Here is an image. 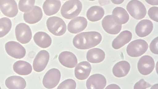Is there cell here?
Wrapping results in <instances>:
<instances>
[{"instance_id":"cell-1","label":"cell","mask_w":158,"mask_h":89,"mask_svg":"<svg viewBox=\"0 0 158 89\" xmlns=\"http://www.w3.org/2000/svg\"><path fill=\"white\" fill-rule=\"evenodd\" d=\"M102 40L101 35L95 31L84 32L77 34L74 37L73 45L80 49H86L98 44Z\"/></svg>"},{"instance_id":"cell-38","label":"cell","mask_w":158,"mask_h":89,"mask_svg":"<svg viewBox=\"0 0 158 89\" xmlns=\"http://www.w3.org/2000/svg\"><path fill=\"white\" fill-rule=\"evenodd\" d=\"M88 0L91 1H94L95 0Z\"/></svg>"},{"instance_id":"cell-32","label":"cell","mask_w":158,"mask_h":89,"mask_svg":"<svg viewBox=\"0 0 158 89\" xmlns=\"http://www.w3.org/2000/svg\"><path fill=\"white\" fill-rule=\"evenodd\" d=\"M151 86L149 83L145 82L143 79H141L135 84L134 89H145Z\"/></svg>"},{"instance_id":"cell-11","label":"cell","mask_w":158,"mask_h":89,"mask_svg":"<svg viewBox=\"0 0 158 89\" xmlns=\"http://www.w3.org/2000/svg\"><path fill=\"white\" fill-rule=\"evenodd\" d=\"M102 24L104 30L111 34H118L122 28V25L116 23L111 15L105 16L102 20Z\"/></svg>"},{"instance_id":"cell-8","label":"cell","mask_w":158,"mask_h":89,"mask_svg":"<svg viewBox=\"0 0 158 89\" xmlns=\"http://www.w3.org/2000/svg\"><path fill=\"white\" fill-rule=\"evenodd\" d=\"M7 53L10 56L16 59H21L25 55V48L19 43L15 41H10L5 44Z\"/></svg>"},{"instance_id":"cell-34","label":"cell","mask_w":158,"mask_h":89,"mask_svg":"<svg viewBox=\"0 0 158 89\" xmlns=\"http://www.w3.org/2000/svg\"><path fill=\"white\" fill-rule=\"evenodd\" d=\"M149 4L152 5H158V0H145Z\"/></svg>"},{"instance_id":"cell-30","label":"cell","mask_w":158,"mask_h":89,"mask_svg":"<svg viewBox=\"0 0 158 89\" xmlns=\"http://www.w3.org/2000/svg\"><path fill=\"white\" fill-rule=\"evenodd\" d=\"M76 87L75 81L72 79H67L61 83L57 89H75Z\"/></svg>"},{"instance_id":"cell-15","label":"cell","mask_w":158,"mask_h":89,"mask_svg":"<svg viewBox=\"0 0 158 89\" xmlns=\"http://www.w3.org/2000/svg\"><path fill=\"white\" fill-rule=\"evenodd\" d=\"M23 19L27 23L33 24L39 21L43 16V12L40 7L34 6L30 11L25 12L23 14Z\"/></svg>"},{"instance_id":"cell-5","label":"cell","mask_w":158,"mask_h":89,"mask_svg":"<svg viewBox=\"0 0 158 89\" xmlns=\"http://www.w3.org/2000/svg\"><path fill=\"white\" fill-rule=\"evenodd\" d=\"M126 8L130 14L136 19H143L146 14L145 6L138 0L130 1L127 4Z\"/></svg>"},{"instance_id":"cell-28","label":"cell","mask_w":158,"mask_h":89,"mask_svg":"<svg viewBox=\"0 0 158 89\" xmlns=\"http://www.w3.org/2000/svg\"><path fill=\"white\" fill-rule=\"evenodd\" d=\"M12 27L10 20L7 17L0 19V38L6 35L10 31Z\"/></svg>"},{"instance_id":"cell-35","label":"cell","mask_w":158,"mask_h":89,"mask_svg":"<svg viewBox=\"0 0 158 89\" xmlns=\"http://www.w3.org/2000/svg\"><path fill=\"white\" fill-rule=\"evenodd\" d=\"M105 89H120V88L118 85L112 84L107 86Z\"/></svg>"},{"instance_id":"cell-36","label":"cell","mask_w":158,"mask_h":89,"mask_svg":"<svg viewBox=\"0 0 158 89\" xmlns=\"http://www.w3.org/2000/svg\"><path fill=\"white\" fill-rule=\"evenodd\" d=\"M100 4L102 6L107 4L110 2L109 0H99Z\"/></svg>"},{"instance_id":"cell-26","label":"cell","mask_w":158,"mask_h":89,"mask_svg":"<svg viewBox=\"0 0 158 89\" xmlns=\"http://www.w3.org/2000/svg\"><path fill=\"white\" fill-rule=\"evenodd\" d=\"M14 71L17 74L26 75L30 74L32 70V67L28 62L22 60L15 62L13 65Z\"/></svg>"},{"instance_id":"cell-39","label":"cell","mask_w":158,"mask_h":89,"mask_svg":"<svg viewBox=\"0 0 158 89\" xmlns=\"http://www.w3.org/2000/svg\"><path fill=\"white\" fill-rule=\"evenodd\" d=\"M0 89H1V87H0Z\"/></svg>"},{"instance_id":"cell-4","label":"cell","mask_w":158,"mask_h":89,"mask_svg":"<svg viewBox=\"0 0 158 89\" xmlns=\"http://www.w3.org/2000/svg\"><path fill=\"white\" fill-rule=\"evenodd\" d=\"M148 45L143 40L137 39L131 42L127 45V52L132 57H137L143 54L147 50Z\"/></svg>"},{"instance_id":"cell-41","label":"cell","mask_w":158,"mask_h":89,"mask_svg":"<svg viewBox=\"0 0 158 89\" xmlns=\"http://www.w3.org/2000/svg\"></svg>"},{"instance_id":"cell-10","label":"cell","mask_w":158,"mask_h":89,"mask_svg":"<svg viewBox=\"0 0 158 89\" xmlns=\"http://www.w3.org/2000/svg\"><path fill=\"white\" fill-rule=\"evenodd\" d=\"M49 59V53L45 50L39 51L35 56L33 64L34 70L37 72L43 71L46 66Z\"/></svg>"},{"instance_id":"cell-40","label":"cell","mask_w":158,"mask_h":89,"mask_svg":"<svg viewBox=\"0 0 158 89\" xmlns=\"http://www.w3.org/2000/svg\"></svg>"},{"instance_id":"cell-3","label":"cell","mask_w":158,"mask_h":89,"mask_svg":"<svg viewBox=\"0 0 158 89\" xmlns=\"http://www.w3.org/2000/svg\"><path fill=\"white\" fill-rule=\"evenodd\" d=\"M46 25L49 31L53 35L60 36L66 31V25L61 18L53 16L49 17L47 20Z\"/></svg>"},{"instance_id":"cell-6","label":"cell","mask_w":158,"mask_h":89,"mask_svg":"<svg viewBox=\"0 0 158 89\" xmlns=\"http://www.w3.org/2000/svg\"><path fill=\"white\" fill-rule=\"evenodd\" d=\"M60 77V72L59 70L55 68L51 69L44 75L43 80V85L47 88H54L59 83Z\"/></svg>"},{"instance_id":"cell-17","label":"cell","mask_w":158,"mask_h":89,"mask_svg":"<svg viewBox=\"0 0 158 89\" xmlns=\"http://www.w3.org/2000/svg\"><path fill=\"white\" fill-rule=\"evenodd\" d=\"M91 69L90 64L87 61L79 63L75 69V75L77 78L83 80L89 76Z\"/></svg>"},{"instance_id":"cell-37","label":"cell","mask_w":158,"mask_h":89,"mask_svg":"<svg viewBox=\"0 0 158 89\" xmlns=\"http://www.w3.org/2000/svg\"><path fill=\"white\" fill-rule=\"evenodd\" d=\"M112 2L116 4H119L122 3L124 0H111Z\"/></svg>"},{"instance_id":"cell-2","label":"cell","mask_w":158,"mask_h":89,"mask_svg":"<svg viewBox=\"0 0 158 89\" xmlns=\"http://www.w3.org/2000/svg\"><path fill=\"white\" fill-rule=\"evenodd\" d=\"M82 4L79 0H69L62 6L61 14L64 18L71 19L78 16L82 9Z\"/></svg>"},{"instance_id":"cell-23","label":"cell","mask_w":158,"mask_h":89,"mask_svg":"<svg viewBox=\"0 0 158 89\" xmlns=\"http://www.w3.org/2000/svg\"><path fill=\"white\" fill-rule=\"evenodd\" d=\"M130 69V65L126 61H122L116 63L114 66L112 72L116 77L121 78L126 76Z\"/></svg>"},{"instance_id":"cell-22","label":"cell","mask_w":158,"mask_h":89,"mask_svg":"<svg viewBox=\"0 0 158 89\" xmlns=\"http://www.w3.org/2000/svg\"><path fill=\"white\" fill-rule=\"evenodd\" d=\"M105 57V52L98 48L89 50L86 54L87 60L92 63H98L102 61Z\"/></svg>"},{"instance_id":"cell-21","label":"cell","mask_w":158,"mask_h":89,"mask_svg":"<svg viewBox=\"0 0 158 89\" xmlns=\"http://www.w3.org/2000/svg\"><path fill=\"white\" fill-rule=\"evenodd\" d=\"M61 6L59 0H46L43 5V8L45 14L51 16L57 13Z\"/></svg>"},{"instance_id":"cell-12","label":"cell","mask_w":158,"mask_h":89,"mask_svg":"<svg viewBox=\"0 0 158 89\" xmlns=\"http://www.w3.org/2000/svg\"><path fill=\"white\" fill-rule=\"evenodd\" d=\"M0 9L5 15L10 18L15 16L18 12L15 0H0Z\"/></svg>"},{"instance_id":"cell-13","label":"cell","mask_w":158,"mask_h":89,"mask_svg":"<svg viewBox=\"0 0 158 89\" xmlns=\"http://www.w3.org/2000/svg\"><path fill=\"white\" fill-rule=\"evenodd\" d=\"M106 80L105 77L101 74H96L91 75L86 82L88 89H103L105 87Z\"/></svg>"},{"instance_id":"cell-18","label":"cell","mask_w":158,"mask_h":89,"mask_svg":"<svg viewBox=\"0 0 158 89\" xmlns=\"http://www.w3.org/2000/svg\"><path fill=\"white\" fill-rule=\"evenodd\" d=\"M153 29V24L150 20L144 19L141 20L136 25L135 32L140 37H144L149 34Z\"/></svg>"},{"instance_id":"cell-31","label":"cell","mask_w":158,"mask_h":89,"mask_svg":"<svg viewBox=\"0 0 158 89\" xmlns=\"http://www.w3.org/2000/svg\"><path fill=\"white\" fill-rule=\"evenodd\" d=\"M148 14L150 18L153 20L158 22V7L153 6L148 10Z\"/></svg>"},{"instance_id":"cell-7","label":"cell","mask_w":158,"mask_h":89,"mask_svg":"<svg viewBox=\"0 0 158 89\" xmlns=\"http://www.w3.org/2000/svg\"><path fill=\"white\" fill-rule=\"evenodd\" d=\"M15 34L17 40L23 44L28 43L32 38L31 29L24 23H19L16 26Z\"/></svg>"},{"instance_id":"cell-20","label":"cell","mask_w":158,"mask_h":89,"mask_svg":"<svg viewBox=\"0 0 158 89\" xmlns=\"http://www.w3.org/2000/svg\"><path fill=\"white\" fill-rule=\"evenodd\" d=\"M5 84L9 89H23L26 85L25 80L23 78L18 76H12L8 78Z\"/></svg>"},{"instance_id":"cell-27","label":"cell","mask_w":158,"mask_h":89,"mask_svg":"<svg viewBox=\"0 0 158 89\" xmlns=\"http://www.w3.org/2000/svg\"><path fill=\"white\" fill-rule=\"evenodd\" d=\"M104 15L103 8L99 6L90 7L87 11L86 16L88 19L92 22L98 21L102 18Z\"/></svg>"},{"instance_id":"cell-25","label":"cell","mask_w":158,"mask_h":89,"mask_svg":"<svg viewBox=\"0 0 158 89\" xmlns=\"http://www.w3.org/2000/svg\"><path fill=\"white\" fill-rule=\"evenodd\" d=\"M112 16L114 21L120 24L126 23L129 18V15L126 10L121 7H117L114 9Z\"/></svg>"},{"instance_id":"cell-33","label":"cell","mask_w":158,"mask_h":89,"mask_svg":"<svg viewBox=\"0 0 158 89\" xmlns=\"http://www.w3.org/2000/svg\"><path fill=\"white\" fill-rule=\"evenodd\" d=\"M158 37L155 38L151 42L149 46L151 51L153 53L158 54Z\"/></svg>"},{"instance_id":"cell-19","label":"cell","mask_w":158,"mask_h":89,"mask_svg":"<svg viewBox=\"0 0 158 89\" xmlns=\"http://www.w3.org/2000/svg\"><path fill=\"white\" fill-rule=\"evenodd\" d=\"M132 37V34L130 31H123L113 40L112 47L115 49H119L129 42Z\"/></svg>"},{"instance_id":"cell-16","label":"cell","mask_w":158,"mask_h":89,"mask_svg":"<svg viewBox=\"0 0 158 89\" xmlns=\"http://www.w3.org/2000/svg\"><path fill=\"white\" fill-rule=\"evenodd\" d=\"M60 63L64 66L69 68L74 67L77 63L76 56L71 52L64 51L60 53L58 57Z\"/></svg>"},{"instance_id":"cell-29","label":"cell","mask_w":158,"mask_h":89,"mask_svg":"<svg viewBox=\"0 0 158 89\" xmlns=\"http://www.w3.org/2000/svg\"><path fill=\"white\" fill-rule=\"evenodd\" d=\"M35 0H20L18 7L19 10L23 12H27L31 10L34 6Z\"/></svg>"},{"instance_id":"cell-24","label":"cell","mask_w":158,"mask_h":89,"mask_svg":"<svg viewBox=\"0 0 158 89\" xmlns=\"http://www.w3.org/2000/svg\"><path fill=\"white\" fill-rule=\"evenodd\" d=\"M33 39L37 45L43 48L49 47L52 43L51 37L44 32H36L34 36Z\"/></svg>"},{"instance_id":"cell-9","label":"cell","mask_w":158,"mask_h":89,"mask_svg":"<svg viewBox=\"0 0 158 89\" xmlns=\"http://www.w3.org/2000/svg\"><path fill=\"white\" fill-rule=\"evenodd\" d=\"M139 72L142 75L149 74L155 67V62L153 58L149 55H144L139 59L137 65Z\"/></svg>"},{"instance_id":"cell-14","label":"cell","mask_w":158,"mask_h":89,"mask_svg":"<svg viewBox=\"0 0 158 89\" xmlns=\"http://www.w3.org/2000/svg\"><path fill=\"white\" fill-rule=\"evenodd\" d=\"M87 25V21L85 18L78 16L69 22L68 25V30L71 33L76 34L84 30Z\"/></svg>"}]
</instances>
